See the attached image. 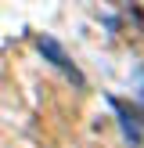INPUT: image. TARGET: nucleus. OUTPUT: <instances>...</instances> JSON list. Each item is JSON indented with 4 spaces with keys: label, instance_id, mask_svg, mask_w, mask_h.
Masks as SVG:
<instances>
[{
    "label": "nucleus",
    "instance_id": "f03ea898",
    "mask_svg": "<svg viewBox=\"0 0 144 148\" xmlns=\"http://www.w3.org/2000/svg\"><path fill=\"white\" fill-rule=\"evenodd\" d=\"M108 105L119 112V119H122V130H126V137H130V145H141V127L133 123V116L126 112V105H122L119 98H108Z\"/></svg>",
    "mask_w": 144,
    "mask_h": 148
},
{
    "label": "nucleus",
    "instance_id": "f257e3e1",
    "mask_svg": "<svg viewBox=\"0 0 144 148\" xmlns=\"http://www.w3.org/2000/svg\"><path fill=\"white\" fill-rule=\"evenodd\" d=\"M36 51H40V54H43V62H50V65H54V69H61V72H65V76H69L72 83H76V87H86L83 72L76 69V62H72V58H69V51H65L61 43L54 40V36H36Z\"/></svg>",
    "mask_w": 144,
    "mask_h": 148
}]
</instances>
